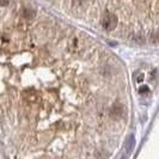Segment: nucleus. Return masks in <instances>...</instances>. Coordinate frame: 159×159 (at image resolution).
<instances>
[{
  "label": "nucleus",
  "instance_id": "3",
  "mask_svg": "<svg viewBox=\"0 0 159 159\" xmlns=\"http://www.w3.org/2000/svg\"><path fill=\"white\" fill-rule=\"evenodd\" d=\"M79 47H80V42L77 37L72 39V40L70 41V43H68V49H70L71 52H73V53H75V52L79 49Z\"/></svg>",
  "mask_w": 159,
  "mask_h": 159
},
{
  "label": "nucleus",
  "instance_id": "5",
  "mask_svg": "<svg viewBox=\"0 0 159 159\" xmlns=\"http://www.w3.org/2000/svg\"><path fill=\"white\" fill-rule=\"evenodd\" d=\"M151 42H152V43H154V44H159V31L152 34Z\"/></svg>",
  "mask_w": 159,
  "mask_h": 159
},
{
  "label": "nucleus",
  "instance_id": "7",
  "mask_svg": "<svg viewBox=\"0 0 159 159\" xmlns=\"http://www.w3.org/2000/svg\"><path fill=\"white\" fill-rule=\"evenodd\" d=\"M134 41H135L136 43L141 44V43H143V42H145V39H143L141 35H138V37H135V39H134Z\"/></svg>",
  "mask_w": 159,
  "mask_h": 159
},
{
  "label": "nucleus",
  "instance_id": "1",
  "mask_svg": "<svg viewBox=\"0 0 159 159\" xmlns=\"http://www.w3.org/2000/svg\"><path fill=\"white\" fill-rule=\"evenodd\" d=\"M117 25V17L111 15V13H107L102 18V26L104 30L107 31H111L116 28Z\"/></svg>",
  "mask_w": 159,
  "mask_h": 159
},
{
  "label": "nucleus",
  "instance_id": "8",
  "mask_svg": "<svg viewBox=\"0 0 159 159\" xmlns=\"http://www.w3.org/2000/svg\"><path fill=\"white\" fill-rule=\"evenodd\" d=\"M143 79V73H139V74L136 75V81H138V83H140Z\"/></svg>",
  "mask_w": 159,
  "mask_h": 159
},
{
  "label": "nucleus",
  "instance_id": "2",
  "mask_svg": "<svg viewBox=\"0 0 159 159\" xmlns=\"http://www.w3.org/2000/svg\"><path fill=\"white\" fill-rule=\"evenodd\" d=\"M22 16H23L24 18H26V19H32L34 17L36 16V11L32 7H30V6H26V7H24L23 11H22Z\"/></svg>",
  "mask_w": 159,
  "mask_h": 159
},
{
  "label": "nucleus",
  "instance_id": "9",
  "mask_svg": "<svg viewBox=\"0 0 159 159\" xmlns=\"http://www.w3.org/2000/svg\"><path fill=\"white\" fill-rule=\"evenodd\" d=\"M8 1H10V0H1V5H2V6H6Z\"/></svg>",
  "mask_w": 159,
  "mask_h": 159
},
{
  "label": "nucleus",
  "instance_id": "6",
  "mask_svg": "<svg viewBox=\"0 0 159 159\" xmlns=\"http://www.w3.org/2000/svg\"><path fill=\"white\" fill-rule=\"evenodd\" d=\"M139 91H140V93H141V95H146L147 92H150V89H148V86H146V85H145V86H143V88H140Z\"/></svg>",
  "mask_w": 159,
  "mask_h": 159
},
{
  "label": "nucleus",
  "instance_id": "4",
  "mask_svg": "<svg viewBox=\"0 0 159 159\" xmlns=\"http://www.w3.org/2000/svg\"><path fill=\"white\" fill-rule=\"evenodd\" d=\"M133 146H134V136L130 135L129 138H128V140H127V148H128V151H130V150L133 148Z\"/></svg>",
  "mask_w": 159,
  "mask_h": 159
}]
</instances>
